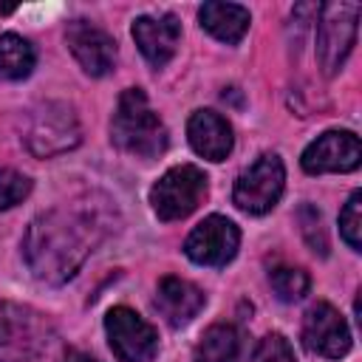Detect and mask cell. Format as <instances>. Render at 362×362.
<instances>
[{"label": "cell", "instance_id": "obj_1", "mask_svg": "<svg viewBox=\"0 0 362 362\" xmlns=\"http://www.w3.org/2000/svg\"><path fill=\"white\" fill-rule=\"evenodd\" d=\"M107 232L110 226L99 204L54 206L28 223L23 257L37 280L59 286L79 272Z\"/></svg>", "mask_w": 362, "mask_h": 362}, {"label": "cell", "instance_id": "obj_2", "mask_svg": "<svg viewBox=\"0 0 362 362\" xmlns=\"http://www.w3.org/2000/svg\"><path fill=\"white\" fill-rule=\"evenodd\" d=\"M110 139L119 150L136 158H158L170 144L167 127L158 119V113L150 107L141 88H127L119 96L110 122Z\"/></svg>", "mask_w": 362, "mask_h": 362}, {"label": "cell", "instance_id": "obj_3", "mask_svg": "<svg viewBox=\"0 0 362 362\" xmlns=\"http://www.w3.org/2000/svg\"><path fill=\"white\" fill-rule=\"evenodd\" d=\"M54 325L25 308L0 300V362H54Z\"/></svg>", "mask_w": 362, "mask_h": 362}, {"label": "cell", "instance_id": "obj_4", "mask_svg": "<svg viewBox=\"0 0 362 362\" xmlns=\"http://www.w3.org/2000/svg\"><path fill=\"white\" fill-rule=\"evenodd\" d=\"M79 139H82L79 119H76L74 107H68L62 102L37 105L25 116L23 141L40 158H51V156L68 153V150H74L79 144Z\"/></svg>", "mask_w": 362, "mask_h": 362}, {"label": "cell", "instance_id": "obj_5", "mask_svg": "<svg viewBox=\"0 0 362 362\" xmlns=\"http://www.w3.org/2000/svg\"><path fill=\"white\" fill-rule=\"evenodd\" d=\"M317 20V62L322 76H337V71L345 65L354 42H356V25H359V3L334 0L320 6Z\"/></svg>", "mask_w": 362, "mask_h": 362}, {"label": "cell", "instance_id": "obj_6", "mask_svg": "<svg viewBox=\"0 0 362 362\" xmlns=\"http://www.w3.org/2000/svg\"><path fill=\"white\" fill-rule=\"evenodd\" d=\"M206 175L195 164H178L167 170L150 189L153 212L161 221H181L192 215L206 198Z\"/></svg>", "mask_w": 362, "mask_h": 362}, {"label": "cell", "instance_id": "obj_7", "mask_svg": "<svg viewBox=\"0 0 362 362\" xmlns=\"http://www.w3.org/2000/svg\"><path fill=\"white\" fill-rule=\"evenodd\" d=\"M286 187V167L277 153H263L257 156L235 181L232 201L238 209L249 215H266L274 209Z\"/></svg>", "mask_w": 362, "mask_h": 362}, {"label": "cell", "instance_id": "obj_8", "mask_svg": "<svg viewBox=\"0 0 362 362\" xmlns=\"http://www.w3.org/2000/svg\"><path fill=\"white\" fill-rule=\"evenodd\" d=\"M105 331L110 351L122 362H153L158 354V334L156 328L139 317L133 308L116 305L105 317Z\"/></svg>", "mask_w": 362, "mask_h": 362}, {"label": "cell", "instance_id": "obj_9", "mask_svg": "<svg viewBox=\"0 0 362 362\" xmlns=\"http://www.w3.org/2000/svg\"><path fill=\"white\" fill-rule=\"evenodd\" d=\"M240 246V229L223 218L209 215L204 218L184 240V255L198 266H226Z\"/></svg>", "mask_w": 362, "mask_h": 362}, {"label": "cell", "instance_id": "obj_10", "mask_svg": "<svg viewBox=\"0 0 362 362\" xmlns=\"http://www.w3.org/2000/svg\"><path fill=\"white\" fill-rule=\"evenodd\" d=\"M362 161L359 136L351 130H325L303 150V170L311 175L322 173H351Z\"/></svg>", "mask_w": 362, "mask_h": 362}, {"label": "cell", "instance_id": "obj_11", "mask_svg": "<svg viewBox=\"0 0 362 362\" xmlns=\"http://www.w3.org/2000/svg\"><path fill=\"white\" fill-rule=\"evenodd\" d=\"M303 342L311 354L339 359L351 351V331L331 303H314L303 317Z\"/></svg>", "mask_w": 362, "mask_h": 362}, {"label": "cell", "instance_id": "obj_12", "mask_svg": "<svg viewBox=\"0 0 362 362\" xmlns=\"http://www.w3.org/2000/svg\"><path fill=\"white\" fill-rule=\"evenodd\" d=\"M65 42L74 59L90 76H105L116 65V42L113 37L90 20H71L65 28Z\"/></svg>", "mask_w": 362, "mask_h": 362}, {"label": "cell", "instance_id": "obj_13", "mask_svg": "<svg viewBox=\"0 0 362 362\" xmlns=\"http://www.w3.org/2000/svg\"><path fill=\"white\" fill-rule=\"evenodd\" d=\"M133 40L144 59L156 68L167 65L178 48L181 40V23L175 14H161V17H136L133 20Z\"/></svg>", "mask_w": 362, "mask_h": 362}, {"label": "cell", "instance_id": "obj_14", "mask_svg": "<svg viewBox=\"0 0 362 362\" xmlns=\"http://www.w3.org/2000/svg\"><path fill=\"white\" fill-rule=\"evenodd\" d=\"M187 139L206 161H223L235 147L232 124L215 110H195L187 122Z\"/></svg>", "mask_w": 362, "mask_h": 362}, {"label": "cell", "instance_id": "obj_15", "mask_svg": "<svg viewBox=\"0 0 362 362\" xmlns=\"http://www.w3.org/2000/svg\"><path fill=\"white\" fill-rule=\"evenodd\" d=\"M206 297L204 291L184 280V277H161L158 280V288H156V308L161 311V317L173 325V328H181L187 322H192L198 317V311L204 308Z\"/></svg>", "mask_w": 362, "mask_h": 362}, {"label": "cell", "instance_id": "obj_16", "mask_svg": "<svg viewBox=\"0 0 362 362\" xmlns=\"http://www.w3.org/2000/svg\"><path fill=\"white\" fill-rule=\"evenodd\" d=\"M198 20H201V28H206L215 40L229 42V45L240 42L252 23L249 8L238 3H204L198 11Z\"/></svg>", "mask_w": 362, "mask_h": 362}, {"label": "cell", "instance_id": "obj_17", "mask_svg": "<svg viewBox=\"0 0 362 362\" xmlns=\"http://www.w3.org/2000/svg\"><path fill=\"white\" fill-rule=\"evenodd\" d=\"M240 334L235 325L218 322L209 325L201 337V342L195 345V356L192 362H238L240 359Z\"/></svg>", "mask_w": 362, "mask_h": 362}, {"label": "cell", "instance_id": "obj_18", "mask_svg": "<svg viewBox=\"0 0 362 362\" xmlns=\"http://www.w3.org/2000/svg\"><path fill=\"white\" fill-rule=\"evenodd\" d=\"M34 45L20 34L0 37V79H25L34 71Z\"/></svg>", "mask_w": 362, "mask_h": 362}, {"label": "cell", "instance_id": "obj_19", "mask_svg": "<svg viewBox=\"0 0 362 362\" xmlns=\"http://www.w3.org/2000/svg\"><path fill=\"white\" fill-rule=\"evenodd\" d=\"M269 283L274 288V294L283 300V303H297L308 294L311 288V277L308 272L303 269H294V266H277L269 272Z\"/></svg>", "mask_w": 362, "mask_h": 362}, {"label": "cell", "instance_id": "obj_20", "mask_svg": "<svg viewBox=\"0 0 362 362\" xmlns=\"http://www.w3.org/2000/svg\"><path fill=\"white\" fill-rule=\"evenodd\" d=\"M339 235L354 252L362 249V192L359 189L348 198L345 209L339 212Z\"/></svg>", "mask_w": 362, "mask_h": 362}, {"label": "cell", "instance_id": "obj_21", "mask_svg": "<svg viewBox=\"0 0 362 362\" xmlns=\"http://www.w3.org/2000/svg\"><path fill=\"white\" fill-rule=\"evenodd\" d=\"M31 192V178L11 170V167H3L0 170V209H11L17 204H23Z\"/></svg>", "mask_w": 362, "mask_h": 362}, {"label": "cell", "instance_id": "obj_22", "mask_svg": "<svg viewBox=\"0 0 362 362\" xmlns=\"http://www.w3.org/2000/svg\"><path fill=\"white\" fill-rule=\"evenodd\" d=\"M297 221H300V226H303V235H305L308 246H311L314 252L325 255V252H328V240H325V229H322V215H320L311 204H303L300 212H297Z\"/></svg>", "mask_w": 362, "mask_h": 362}, {"label": "cell", "instance_id": "obj_23", "mask_svg": "<svg viewBox=\"0 0 362 362\" xmlns=\"http://www.w3.org/2000/svg\"><path fill=\"white\" fill-rule=\"evenodd\" d=\"M255 362H297V356H294L291 342L283 334H266L257 342Z\"/></svg>", "mask_w": 362, "mask_h": 362}, {"label": "cell", "instance_id": "obj_24", "mask_svg": "<svg viewBox=\"0 0 362 362\" xmlns=\"http://www.w3.org/2000/svg\"><path fill=\"white\" fill-rule=\"evenodd\" d=\"M62 362H99V359H93V356L82 354V351H65L62 354Z\"/></svg>", "mask_w": 362, "mask_h": 362}]
</instances>
